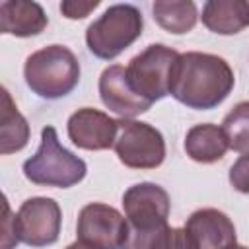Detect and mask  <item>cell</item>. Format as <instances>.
<instances>
[{"mask_svg": "<svg viewBox=\"0 0 249 249\" xmlns=\"http://www.w3.org/2000/svg\"><path fill=\"white\" fill-rule=\"evenodd\" d=\"M117 119H111L107 113L93 109V107H82L74 111L68 117L66 130L68 138L74 146L80 150L89 152H101L109 150L115 144L117 138Z\"/></svg>", "mask_w": 249, "mask_h": 249, "instance_id": "10", "label": "cell"}, {"mask_svg": "<svg viewBox=\"0 0 249 249\" xmlns=\"http://www.w3.org/2000/svg\"><path fill=\"white\" fill-rule=\"evenodd\" d=\"M49 25L41 4L29 0L0 2V33L14 37H33Z\"/></svg>", "mask_w": 249, "mask_h": 249, "instance_id": "13", "label": "cell"}, {"mask_svg": "<svg viewBox=\"0 0 249 249\" xmlns=\"http://www.w3.org/2000/svg\"><path fill=\"white\" fill-rule=\"evenodd\" d=\"M23 78L27 88L43 99H60L80 82V62L64 45H47L25 58Z\"/></svg>", "mask_w": 249, "mask_h": 249, "instance_id": "2", "label": "cell"}, {"mask_svg": "<svg viewBox=\"0 0 249 249\" xmlns=\"http://www.w3.org/2000/svg\"><path fill=\"white\" fill-rule=\"evenodd\" d=\"M185 152L196 163H214L220 161L230 150L228 138L222 126L212 123H200L187 130L185 134Z\"/></svg>", "mask_w": 249, "mask_h": 249, "instance_id": "15", "label": "cell"}, {"mask_svg": "<svg viewBox=\"0 0 249 249\" xmlns=\"http://www.w3.org/2000/svg\"><path fill=\"white\" fill-rule=\"evenodd\" d=\"M4 222H2V249H14V245L19 243L16 237V228H14V218L10 216V204L8 198L4 196Z\"/></svg>", "mask_w": 249, "mask_h": 249, "instance_id": "22", "label": "cell"}, {"mask_svg": "<svg viewBox=\"0 0 249 249\" xmlns=\"http://www.w3.org/2000/svg\"><path fill=\"white\" fill-rule=\"evenodd\" d=\"M126 226L132 230H154L167 224L171 200L163 187L144 181L128 187L123 195Z\"/></svg>", "mask_w": 249, "mask_h": 249, "instance_id": "9", "label": "cell"}, {"mask_svg": "<svg viewBox=\"0 0 249 249\" xmlns=\"http://www.w3.org/2000/svg\"><path fill=\"white\" fill-rule=\"evenodd\" d=\"M126 233V218L105 202H89L78 214V241L95 249H121Z\"/></svg>", "mask_w": 249, "mask_h": 249, "instance_id": "8", "label": "cell"}, {"mask_svg": "<svg viewBox=\"0 0 249 249\" xmlns=\"http://www.w3.org/2000/svg\"><path fill=\"white\" fill-rule=\"evenodd\" d=\"M23 175L33 185L68 189L78 185L86 173L88 165L82 158L74 156L58 142L54 126H45L41 130V144L37 152L23 161Z\"/></svg>", "mask_w": 249, "mask_h": 249, "instance_id": "3", "label": "cell"}, {"mask_svg": "<svg viewBox=\"0 0 249 249\" xmlns=\"http://www.w3.org/2000/svg\"><path fill=\"white\" fill-rule=\"evenodd\" d=\"M144 29L142 12L132 4H113L86 29L89 53L101 60H113L124 53Z\"/></svg>", "mask_w": 249, "mask_h": 249, "instance_id": "4", "label": "cell"}, {"mask_svg": "<svg viewBox=\"0 0 249 249\" xmlns=\"http://www.w3.org/2000/svg\"><path fill=\"white\" fill-rule=\"evenodd\" d=\"M62 210L54 198L31 196L21 202L14 216L16 237L29 247H47L58 241Z\"/></svg>", "mask_w": 249, "mask_h": 249, "instance_id": "7", "label": "cell"}, {"mask_svg": "<svg viewBox=\"0 0 249 249\" xmlns=\"http://www.w3.org/2000/svg\"><path fill=\"white\" fill-rule=\"evenodd\" d=\"M152 14L156 23L173 35L193 31L198 19L196 4L191 0H158L152 4Z\"/></svg>", "mask_w": 249, "mask_h": 249, "instance_id": "18", "label": "cell"}, {"mask_svg": "<svg viewBox=\"0 0 249 249\" xmlns=\"http://www.w3.org/2000/svg\"><path fill=\"white\" fill-rule=\"evenodd\" d=\"M179 54L181 53L161 43L148 45L142 53L132 56L126 66V80L130 88L152 105L169 95L171 76Z\"/></svg>", "mask_w": 249, "mask_h": 249, "instance_id": "5", "label": "cell"}, {"mask_svg": "<svg viewBox=\"0 0 249 249\" xmlns=\"http://www.w3.org/2000/svg\"><path fill=\"white\" fill-rule=\"evenodd\" d=\"M222 130L228 138L230 150L249 152V101H239L222 121Z\"/></svg>", "mask_w": 249, "mask_h": 249, "instance_id": "19", "label": "cell"}, {"mask_svg": "<svg viewBox=\"0 0 249 249\" xmlns=\"http://www.w3.org/2000/svg\"><path fill=\"white\" fill-rule=\"evenodd\" d=\"M185 230L198 249H226L237 243L233 222L218 208L195 210L187 218Z\"/></svg>", "mask_w": 249, "mask_h": 249, "instance_id": "12", "label": "cell"}, {"mask_svg": "<svg viewBox=\"0 0 249 249\" xmlns=\"http://www.w3.org/2000/svg\"><path fill=\"white\" fill-rule=\"evenodd\" d=\"M99 6V0H89V2H82V0H64L60 4V12L64 18L68 19H84L86 16H89V12H93Z\"/></svg>", "mask_w": 249, "mask_h": 249, "instance_id": "21", "label": "cell"}, {"mask_svg": "<svg viewBox=\"0 0 249 249\" xmlns=\"http://www.w3.org/2000/svg\"><path fill=\"white\" fill-rule=\"evenodd\" d=\"M235 76L226 58L210 53H181L173 76L169 95L189 109L208 111L218 107L233 89Z\"/></svg>", "mask_w": 249, "mask_h": 249, "instance_id": "1", "label": "cell"}, {"mask_svg": "<svg viewBox=\"0 0 249 249\" xmlns=\"http://www.w3.org/2000/svg\"><path fill=\"white\" fill-rule=\"evenodd\" d=\"M226 249H249V247H245V245H230V247H226Z\"/></svg>", "mask_w": 249, "mask_h": 249, "instance_id": "24", "label": "cell"}, {"mask_svg": "<svg viewBox=\"0 0 249 249\" xmlns=\"http://www.w3.org/2000/svg\"><path fill=\"white\" fill-rule=\"evenodd\" d=\"M99 97L103 105L117 113L121 119H134L136 115L146 113L152 103L142 99L126 80V68L121 64L107 66L99 76Z\"/></svg>", "mask_w": 249, "mask_h": 249, "instance_id": "11", "label": "cell"}, {"mask_svg": "<svg viewBox=\"0 0 249 249\" xmlns=\"http://www.w3.org/2000/svg\"><path fill=\"white\" fill-rule=\"evenodd\" d=\"M66 249H95V247H91V245H88V243H82V241H74V243H70Z\"/></svg>", "mask_w": 249, "mask_h": 249, "instance_id": "23", "label": "cell"}, {"mask_svg": "<svg viewBox=\"0 0 249 249\" xmlns=\"http://www.w3.org/2000/svg\"><path fill=\"white\" fill-rule=\"evenodd\" d=\"M200 19L212 33L235 35L249 25V0H208Z\"/></svg>", "mask_w": 249, "mask_h": 249, "instance_id": "14", "label": "cell"}, {"mask_svg": "<svg viewBox=\"0 0 249 249\" xmlns=\"http://www.w3.org/2000/svg\"><path fill=\"white\" fill-rule=\"evenodd\" d=\"M29 142V124L27 119L18 111L12 101V95L2 88V115H0V154L8 156L19 152Z\"/></svg>", "mask_w": 249, "mask_h": 249, "instance_id": "17", "label": "cell"}, {"mask_svg": "<svg viewBox=\"0 0 249 249\" xmlns=\"http://www.w3.org/2000/svg\"><path fill=\"white\" fill-rule=\"evenodd\" d=\"M121 249H198L185 228H171L169 224L154 230H132L126 233Z\"/></svg>", "mask_w": 249, "mask_h": 249, "instance_id": "16", "label": "cell"}, {"mask_svg": "<svg viewBox=\"0 0 249 249\" xmlns=\"http://www.w3.org/2000/svg\"><path fill=\"white\" fill-rule=\"evenodd\" d=\"M230 185L243 195H249V152L241 154L230 167Z\"/></svg>", "mask_w": 249, "mask_h": 249, "instance_id": "20", "label": "cell"}, {"mask_svg": "<svg viewBox=\"0 0 249 249\" xmlns=\"http://www.w3.org/2000/svg\"><path fill=\"white\" fill-rule=\"evenodd\" d=\"M117 124L113 150L124 167L156 169L163 163L165 140L156 126L136 119H117Z\"/></svg>", "mask_w": 249, "mask_h": 249, "instance_id": "6", "label": "cell"}]
</instances>
